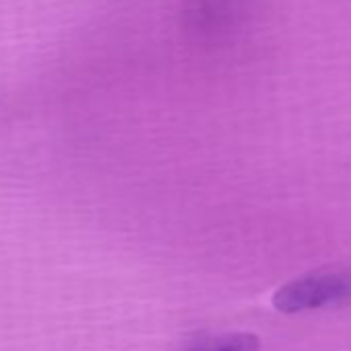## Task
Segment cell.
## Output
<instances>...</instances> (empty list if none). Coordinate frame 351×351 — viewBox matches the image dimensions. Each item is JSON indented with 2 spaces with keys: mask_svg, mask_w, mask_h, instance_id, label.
I'll return each instance as SVG.
<instances>
[{
  "mask_svg": "<svg viewBox=\"0 0 351 351\" xmlns=\"http://www.w3.org/2000/svg\"><path fill=\"white\" fill-rule=\"evenodd\" d=\"M351 304V271L318 269L304 273L273 295V306L283 314L316 312Z\"/></svg>",
  "mask_w": 351,
  "mask_h": 351,
  "instance_id": "6da1fadb",
  "label": "cell"
},
{
  "mask_svg": "<svg viewBox=\"0 0 351 351\" xmlns=\"http://www.w3.org/2000/svg\"><path fill=\"white\" fill-rule=\"evenodd\" d=\"M240 0H191L184 23L199 36H223L240 23Z\"/></svg>",
  "mask_w": 351,
  "mask_h": 351,
  "instance_id": "7a4b0ae2",
  "label": "cell"
},
{
  "mask_svg": "<svg viewBox=\"0 0 351 351\" xmlns=\"http://www.w3.org/2000/svg\"><path fill=\"white\" fill-rule=\"evenodd\" d=\"M261 339L252 332H228L197 341L186 351H258Z\"/></svg>",
  "mask_w": 351,
  "mask_h": 351,
  "instance_id": "3957f363",
  "label": "cell"
}]
</instances>
